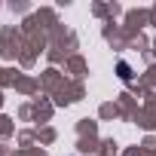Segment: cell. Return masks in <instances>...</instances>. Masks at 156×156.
<instances>
[{
	"label": "cell",
	"instance_id": "cell-1",
	"mask_svg": "<svg viewBox=\"0 0 156 156\" xmlns=\"http://www.w3.org/2000/svg\"><path fill=\"white\" fill-rule=\"evenodd\" d=\"M119 76H122V80H132V67L126 61H119Z\"/></svg>",
	"mask_w": 156,
	"mask_h": 156
}]
</instances>
